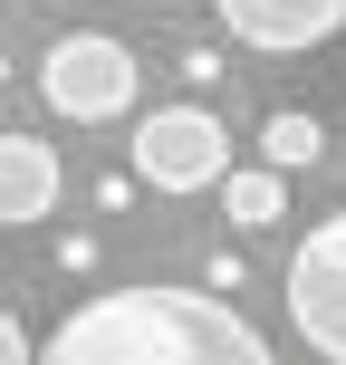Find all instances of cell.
Here are the masks:
<instances>
[{
  "instance_id": "1",
  "label": "cell",
  "mask_w": 346,
  "mask_h": 365,
  "mask_svg": "<svg viewBox=\"0 0 346 365\" xmlns=\"http://www.w3.org/2000/svg\"><path fill=\"white\" fill-rule=\"evenodd\" d=\"M39 365H279L221 289H106L49 327Z\"/></svg>"
},
{
  "instance_id": "2",
  "label": "cell",
  "mask_w": 346,
  "mask_h": 365,
  "mask_svg": "<svg viewBox=\"0 0 346 365\" xmlns=\"http://www.w3.org/2000/svg\"><path fill=\"white\" fill-rule=\"evenodd\" d=\"M135 48L106 29H68L49 38V58H39V96H49V115H68V125H106V115L135 106Z\"/></svg>"
},
{
  "instance_id": "3",
  "label": "cell",
  "mask_w": 346,
  "mask_h": 365,
  "mask_svg": "<svg viewBox=\"0 0 346 365\" xmlns=\"http://www.w3.org/2000/svg\"><path fill=\"white\" fill-rule=\"evenodd\" d=\"M126 154L154 192H221L231 182V135H221L212 106H154Z\"/></svg>"
},
{
  "instance_id": "4",
  "label": "cell",
  "mask_w": 346,
  "mask_h": 365,
  "mask_svg": "<svg viewBox=\"0 0 346 365\" xmlns=\"http://www.w3.org/2000/svg\"><path fill=\"white\" fill-rule=\"evenodd\" d=\"M279 289H289V327L327 365H346V212H327L289 250V279H279Z\"/></svg>"
},
{
  "instance_id": "5",
  "label": "cell",
  "mask_w": 346,
  "mask_h": 365,
  "mask_svg": "<svg viewBox=\"0 0 346 365\" xmlns=\"http://www.w3.org/2000/svg\"><path fill=\"white\" fill-rule=\"evenodd\" d=\"M212 10L260 58H298V48H317V38L346 29V0H212Z\"/></svg>"
},
{
  "instance_id": "6",
  "label": "cell",
  "mask_w": 346,
  "mask_h": 365,
  "mask_svg": "<svg viewBox=\"0 0 346 365\" xmlns=\"http://www.w3.org/2000/svg\"><path fill=\"white\" fill-rule=\"evenodd\" d=\"M49 212H58V154L39 145L29 125H10L0 135V221H10V231H39Z\"/></svg>"
},
{
  "instance_id": "7",
  "label": "cell",
  "mask_w": 346,
  "mask_h": 365,
  "mask_svg": "<svg viewBox=\"0 0 346 365\" xmlns=\"http://www.w3.org/2000/svg\"><path fill=\"white\" fill-rule=\"evenodd\" d=\"M221 212H231L240 231H270V221L289 212V182H279V164H250V173H231V182H221Z\"/></svg>"
},
{
  "instance_id": "8",
  "label": "cell",
  "mask_w": 346,
  "mask_h": 365,
  "mask_svg": "<svg viewBox=\"0 0 346 365\" xmlns=\"http://www.w3.org/2000/svg\"><path fill=\"white\" fill-rule=\"evenodd\" d=\"M260 154H270L279 173H308L317 154H327V125H317V115H298V106H279L270 125H260Z\"/></svg>"
},
{
  "instance_id": "9",
  "label": "cell",
  "mask_w": 346,
  "mask_h": 365,
  "mask_svg": "<svg viewBox=\"0 0 346 365\" xmlns=\"http://www.w3.org/2000/svg\"><path fill=\"white\" fill-rule=\"evenodd\" d=\"M39 356H49V336H29L10 308H0V365H39Z\"/></svg>"
},
{
  "instance_id": "10",
  "label": "cell",
  "mask_w": 346,
  "mask_h": 365,
  "mask_svg": "<svg viewBox=\"0 0 346 365\" xmlns=\"http://www.w3.org/2000/svg\"><path fill=\"white\" fill-rule=\"evenodd\" d=\"M240 279H250V269H240V250H212V259H202V289H221V298H240Z\"/></svg>"
},
{
  "instance_id": "11",
  "label": "cell",
  "mask_w": 346,
  "mask_h": 365,
  "mask_svg": "<svg viewBox=\"0 0 346 365\" xmlns=\"http://www.w3.org/2000/svg\"><path fill=\"white\" fill-rule=\"evenodd\" d=\"M58 269H96V240L87 231H58Z\"/></svg>"
},
{
  "instance_id": "12",
  "label": "cell",
  "mask_w": 346,
  "mask_h": 365,
  "mask_svg": "<svg viewBox=\"0 0 346 365\" xmlns=\"http://www.w3.org/2000/svg\"><path fill=\"white\" fill-rule=\"evenodd\" d=\"M145 10H173V0H145Z\"/></svg>"
}]
</instances>
